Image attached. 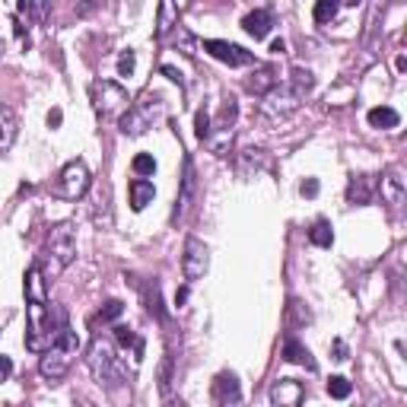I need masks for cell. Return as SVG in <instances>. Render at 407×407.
I'll list each match as a JSON object with an SVG mask.
<instances>
[{"label":"cell","mask_w":407,"mask_h":407,"mask_svg":"<svg viewBox=\"0 0 407 407\" xmlns=\"http://www.w3.org/2000/svg\"><path fill=\"white\" fill-rule=\"evenodd\" d=\"M379 191H382L385 204H391V207H398L401 200H404V178H401L398 169H388V172L382 175V182H379Z\"/></svg>","instance_id":"14"},{"label":"cell","mask_w":407,"mask_h":407,"mask_svg":"<svg viewBox=\"0 0 407 407\" xmlns=\"http://www.w3.org/2000/svg\"><path fill=\"white\" fill-rule=\"evenodd\" d=\"M283 359H286V363H296V366H306L309 373H315L318 369L315 359H312V353H309V347L306 344H300L296 334H286V341H283Z\"/></svg>","instance_id":"13"},{"label":"cell","mask_w":407,"mask_h":407,"mask_svg":"<svg viewBox=\"0 0 407 407\" xmlns=\"http://www.w3.org/2000/svg\"><path fill=\"white\" fill-rule=\"evenodd\" d=\"M74 255H76V233H74V226H70V223L54 226V229L48 233V242H45V261H48V264H39V267H42V274H45V280L64 274V267L74 261Z\"/></svg>","instance_id":"2"},{"label":"cell","mask_w":407,"mask_h":407,"mask_svg":"<svg viewBox=\"0 0 407 407\" xmlns=\"http://www.w3.org/2000/svg\"><path fill=\"white\" fill-rule=\"evenodd\" d=\"M236 115H239V105H236V99L229 96V99L223 102V112H220V131H233V125H236Z\"/></svg>","instance_id":"28"},{"label":"cell","mask_w":407,"mask_h":407,"mask_svg":"<svg viewBox=\"0 0 407 407\" xmlns=\"http://www.w3.org/2000/svg\"><path fill=\"white\" fill-rule=\"evenodd\" d=\"M17 134H19V121H17V115H13V108L0 102V156L13 147Z\"/></svg>","instance_id":"15"},{"label":"cell","mask_w":407,"mask_h":407,"mask_svg":"<svg viewBox=\"0 0 407 407\" xmlns=\"http://www.w3.org/2000/svg\"><path fill=\"white\" fill-rule=\"evenodd\" d=\"M309 242L318 245V249H331L334 245V229L328 220H315V226L309 229Z\"/></svg>","instance_id":"24"},{"label":"cell","mask_w":407,"mask_h":407,"mask_svg":"<svg viewBox=\"0 0 407 407\" xmlns=\"http://www.w3.org/2000/svg\"><path fill=\"white\" fill-rule=\"evenodd\" d=\"M86 363H90L92 379H96L102 388L115 391V388H121V385H127V369H125V363H121V357H115V347H112L105 337H92Z\"/></svg>","instance_id":"1"},{"label":"cell","mask_w":407,"mask_h":407,"mask_svg":"<svg viewBox=\"0 0 407 407\" xmlns=\"http://www.w3.org/2000/svg\"><path fill=\"white\" fill-rule=\"evenodd\" d=\"M118 74H121V76H131L134 74V51L131 48H127L125 54L118 58Z\"/></svg>","instance_id":"34"},{"label":"cell","mask_w":407,"mask_h":407,"mask_svg":"<svg viewBox=\"0 0 407 407\" xmlns=\"http://www.w3.org/2000/svg\"><path fill=\"white\" fill-rule=\"evenodd\" d=\"M163 74L169 76V80H175V83H182V74L175 70V67H169V64H163Z\"/></svg>","instance_id":"39"},{"label":"cell","mask_w":407,"mask_h":407,"mask_svg":"<svg viewBox=\"0 0 407 407\" xmlns=\"http://www.w3.org/2000/svg\"><path fill=\"white\" fill-rule=\"evenodd\" d=\"M10 375H13V359L0 353V382H7Z\"/></svg>","instance_id":"36"},{"label":"cell","mask_w":407,"mask_h":407,"mask_svg":"<svg viewBox=\"0 0 407 407\" xmlns=\"http://www.w3.org/2000/svg\"><path fill=\"white\" fill-rule=\"evenodd\" d=\"M172 363H175V357L166 353L163 366H159V391H163V398H169V388H172Z\"/></svg>","instance_id":"27"},{"label":"cell","mask_w":407,"mask_h":407,"mask_svg":"<svg viewBox=\"0 0 407 407\" xmlns=\"http://www.w3.org/2000/svg\"><path fill=\"white\" fill-rule=\"evenodd\" d=\"M182 274H185V280H198V277L207 274V245L200 239H194V236L185 242Z\"/></svg>","instance_id":"8"},{"label":"cell","mask_w":407,"mask_h":407,"mask_svg":"<svg viewBox=\"0 0 407 407\" xmlns=\"http://www.w3.org/2000/svg\"><path fill=\"white\" fill-rule=\"evenodd\" d=\"M0 51H3V45H0Z\"/></svg>","instance_id":"43"},{"label":"cell","mask_w":407,"mask_h":407,"mask_svg":"<svg viewBox=\"0 0 407 407\" xmlns=\"http://www.w3.org/2000/svg\"><path fill=\"white\" fill-rule=\"evenodd\" d=\"M210 395H213V404H239V401H242L239 379H236L233 373H220L213 379V388H210Z\"/></svg>","instance_id":"11"},{"label":"cell","mask_w":407,"mask_h":407,"mask_svg":"<svg viewBox=\"0 0 407 407\" xmlns=\"http://www.w3.org/2000/svg\"><path fill=\"white\" fill-rule=\"evenodd\" d=\"M61 121H64V112H61V108H51L48 112V127H61Z\"/></svg>","instance_id":"37"},{"label":"cell","mask_w":407,"mask_h":407,"mask_svg":"<svg viewBox=\"0 0 407 407\" xmlns=\"http://www.w3.org/2000/svg\"><path fill=\"white\" fill-rule=\"evenodd\" d=\"M194 191H198V175H194V163L191 156H185V172H182V191H178V200H175V220H182L188 213L194 200Z\"/></svg>","instance_id":"10"},{"label":"cell","mask_w":407,"mask_h":407,"mask_svg":"<svg viewBox=\"0 0 407 407\" xmlns=\"http://www.w3.org/2000/svg\"><path fill=\"white\" fill-rule=\"evenodd\" d=\"M76 350H80V337H76V334L67 328V331L61 334V337L51 344L48 350H42V363H39V373H42L45 379H51V382L64 379L67 369H70V363H74V357H76Z\"/></svg>","instance_id":"4"},{"label":"cell","mask_w":407,"mask_h":407,"mask_svg":"<svg viewBox=\"0 0 407 407\" xmlns=\"http://www.w3.org/2000/svg\"><path fill=\"white\" fill-rule=\"evenodd\" d=\"M185 300H188V290L182 286V290L175 293V306H185Z\"/></svg>","instance_id":"42"},{"label":"cell","mask_w":407,"mask_h":407,"mask_svg":"<svg viewBox=\"0 0 407 407\" xmlns=\"http://www.w3.org/2000/svg\"><path fill=\"white\" fill-rule=\"evenodd\" d=\"M302 398H306V385L296 382V379H277L274 388H271V404L296 407Z\"/></svg>","instance_id":"9"},{"label":"cell","mask_w":407,"mask_h":407,"mask_svg":"<svg viewBox=\"0 0 407 407\" xmlns=\"http://www.w3.org/2000/svg\"><path fill=\"white\" fill-rule=\"evenodd\" d=\"M369 125L375 127V131H391V127H398L401 125V115L395 112V108H388V105H375V108H369Z\"/></svg>","instance_id":"21"},{"label":"cell","mask_w":407,"mask_h":407,"mask_svg":"<svg viewBox=\"0 0 407 407\" xmlns=\"http://www.w3.org/2000/svg\"><path fill=\"white\" fill-rule=\"evenodd\" d=\"M302 194H306V198H315V194H318V182H315V178H306V182H302Z\"/></svg>","instance_id":"38"},{"label":"cell","mask_w":407,"mask_h":407,"mask_svg":"<svg viewBox=\"0 0 407 407\" xmlns=\"http://www.w3.org/2000/svg\"><path fill=\"white\" fill-rule=\"evenodd\" d=\"M341 10V0H318L315 3V23H328V19L337 17Z\"/></svg>","instance_id":"30"},{"label":"cell","mask_w":407,"mask_h":407,"mask_svg":"<svg viewBox=\"0 0 407 407\" xmlns=\"http://www.w3.org/2000/svg\"><path fill=\"white\" fill-rule=\"evenodd\" d=\"M271 51H274V54H283V51H286V42H283V39H274V42H271Z\"/></svg>","instance_id":"40"},{"label":"cell","mask_w":407,"mask_h":407,"mask_svg":"<svg viewBox=\"0 0 407 407\" xmlns=\"http://www.w3.org/2000/svg\"><path fill=\"white\" fill-rule=\"evenodd\" d=\"M29 10H35V19H39V23L48 19V0H29Z\"/></svg>","instance_id":"35"},{"label":"cell","mask_w":407,"mask_h":407,"mask_svg":"<svg viewBox=\"0 0 407 407\" xmlns=\"http://www.w3.org/2000/svg\"><path fill=\"white\" fill-rule=\"evenodd\" d=\"M194 137H198L200 143L210 140V115L204 112V108H200L198 115H194Z\"/></svg>","instance_id":"32"},{"label":"cell","mask_w":407,"mask_h":407,"mask_svg":"<svg viewBox=\"0 0 407 407\" xmlns=\"http://www.w3.org/2000/svg\"><path fill=\"white\" fill-rule=\"evenodd\" d=\"M143 306H147V312L156 315L159 322H169L166 309H163V300H159V283L156 280H150L147 286H143Z\"/></svg>","instance_id":"23"},{"label":"cell","mask_w":407,"mask_h":407,"mask_svg":"<svg viewBox=\"0 0 407 407\" xmlns=\"http://www.w3.org/2000/svg\"><path fill=\"white\" fill-rule=\"evenodd\" d=\"M45 274L42 267L32 264L25 271V302H48V290H45Z\"/></svg>","instance_id":"16"},{"label":"cell","mask_w":407,"mask_h":407,"mask_svg":"<svg viewBox=\"0 0 407 407\" xmlns=\"http://www.w3.org/2000/svg\"><path fill=\"white\" fill-rule=\"evenodd\" d=\"M90 96H92V108L99 112L102 118H115V115H125L127 108V92L115 83V80H96L90 86Z\"/></svg>","instance_id":"6"},{"label":"cell","mask_w":407,"mask_h":407,"mask_svg":"<svg viewBox=\"0 0 407 407\" xmlns=\"http://www.w3.org/2000/svg\"><path fill=\"white\" fill-rule=\"evenodd\" d=\"M373 188H375L373 175H353L347 185V200L350 204H369L373 200Z\"/></svg>","instance_id":"18"},{"label":"cell","mask_w":407,"mask_h":407,"mask_svg":"<svg viewBox=\"0 0 407 407\" xmlns=\"http://www.w3.org/2000/svg\"><path fill=\"white\" fill-rule=\"evenodd\" d=\"M350 391H353V385H350L344 375H331V379H328V395H331V398L344 401V398H350Z\"/></svg>","instance_id":"29"},{"label":"cell","mask_w":407,"mask_h":407,"mask_svg":"<svg viewBox=\"0 0 407 407\" xmlns=\"http://www.w3.org/2000/svg\"><path fill=\"white\" fill-rule=\"evenodd\" d=\"M286 315H290V322H286V328H290V331H296L300 324H309V322H312L309 309L302 306L300 300H290V306H286Z\"/></svg>","instance_id":"26"},{"label":"cell","mask_w":407,"mask_h":407,"mask_svg":"<svg viewBox=\"0 0 407 407\" xmlns=\"http://www.w3.org/2000/svg\"><path fill=\"white\" fill-rule=\"evenodd\" d=\"M175 25H178V10H175L172 0H163V3H159V17H156V39L159 42H166V35L172 32Z\"/></svg>","instance_id":"20"},{"label":"cell","mask_w":407,"mask_h":407,"mask_svg":"<svg viewBox=\"0 0 407 407\" xmlns=\"http://www.w3.org/2000/svg\"><path fill=\"white\" fill-rule=\"evenodd\" d=\"M121 312H125V302H121V300H108L105 306L99 309V315H96V318H99V322H115V318H121Z\"/></svg>","instance_id":"31"},{"label":"cell","mask_w":407,"mask_h":407,"mask_svg":"<svg viewBox=\"0 0 407 407\" xmlns=\"http://www.w3.org/2000/svg\"><path fill=\"white\" fill-rule=\"evenodd\" d=\"M163 115H166V99H163L159 92H143L140 99L125 108V115H121V134L140 137V134L156 125Z\"/></svg>","instance_id":"3"},{"label":"cell","mask_w":407,"mask_h":407,"mask_svg":"<svg viewBox=\"0 0 407 407\" xmlns=\"http://www.w3.org/2000/svg\"><path fill=\"white\" fill-rule=\"evenodd\" d=\"M115 341L118 347H134V353H137V359H143V337H137V334L131 331V328H125V324H118L115 328Z\"/></svg>","instance_id":"25"},{"label":"cell","mask_w":407,"mask_h":407,"mask_svg":"<svg viewBox=\"0 0 407 407\" xmlns=\"http://www.w3.org/2000/svg\"><path fill=\"white\" fill-rule=\"evenodd\" d=\"M127 194H131V207L134 210H143L147 204H153V198H156V188H153V182H147V178H134L131 185H127Z\"/></svg>","instance_id":"19"},{"label":"cell","mask_w":407,"mask_h":407,"mask_svg":"<svg viewBox=\"0 0 407 407\" xmlns=\"http://www.w3.org/2000/svg\"><path fill=\"white\" fill-rule=\"evenodd\" d=\"M271 25H274V17H271V10H255V13H249V17L242 19V29L251 35V39H267V32H271Z\"/></svg>","instance_id":"17"},{"label":"cell","mask_w":407,"mask_h":407,"mask_svg":"<svg viewBox=\"0 0 407 407\" xmlns=\"http://www.w3.org/2000/svg\"><path fill=\"white\" fill-rule=\"evenodd\" d=\"M280 83V76H277V67L264 64V67H255V74L245 80V90L255 92V96H267V92L274 90Z\"/></svg>","instance_id":"12"},{"label":"cell","mask_w":407,"mask_h":407,"mask_svg":"<svg viewBox=\"0 0 407 407\" xmlns=\"http://www.w3.org/2000/svg\"><path fill=\"white\" fill-rule=\"evenodd\" d=\"M334 353H337L334 359H347V347H344L341 341H334Z\"/></svg>","instance_id":"41"},{"label":"cell","mask_w":407,"mask_h":407,"mask_svg":"<svg viewBox=\"0 0 407 407\" xmlns=\"http://www.w3.org/2000/svg\"><path fill=\"white\" fill-rule=\"evenodd\" d=\"M131 166H134V172H137V175H153V172H156V159L147 156V153H140V156H134Z\"/></svg>","instance_id":"33"},{"label":"cell","mask_w":407,"mask_h":407,"mask_svg":"<svg viewBox=\"0 0 407 407\" xmlns=\"http://www.w3.org/2000/svg\"><path fill=\"white\" fill-rule=\"evenodd\" d=\"M90 169H86L83 159H70L64 169L58 172V178H54V198L61 200H80L86 191H90Z\"/></svg>","instance_id":"5"},{"label":"cell","mask_w":407,"mask_h":407,"mask_svg":"<svg viewBox=\"0 0 407 407\" xmlns=\"http://www.w3.org/2000/svg\"><path fill=\"white\" fill-rule=\"evenodd\" d=\"M290 92L296 96V99H306L309 92H312V86H315V76L309 74V70H302V67H293V74H290Z\"/></svg>","instance_id":"22"},{"label":"cell","mask_w":407,"mask_h":407,"mask_svg":"<svg viewBox=\"0 0 407 407\" xmlns=\"http://www.w3.org/2000/svg\"><path fill=\"white\" fill-rule=\"evenodd\" d=\"M204 51H207L210 58L223 61V64H229V67H249V64H255V54H251V51H245L242 45L223 42V39H207V42H204Z\"/></svg>","instance_id":"7"}]
</instances>
